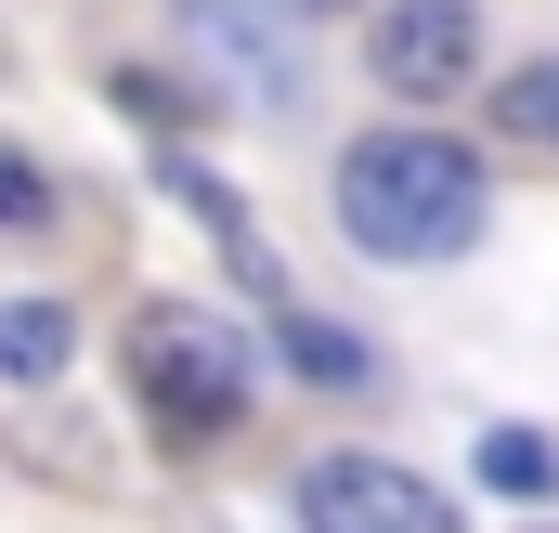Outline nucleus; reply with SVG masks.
I'll use <instances>...</instances> for the list:
<instances>
[{"label":"nucleus","instance_id":"1","mask_svg":"<svg viewBox=\"0 0 559 533\" xmlns=\"http://www.w3.org/2000/svg\"><path fill=\"white\" fill-rule=\"evenodd\" d=\"M481 156L455 131H365L338 156V235L365 248V261H455V248H481Z\"/></svg>","mask_w":559,"mask_h":533},{"label":"nucleus","instance_id":"8","mask_svg":"<svg viewBox=\"0 0 559 533\" xmlns=\"http://www.w3.org/2000/svg\"><path fill=\"white\" fill-rule=\"evenodd\" d=\"M495 131L521 143V156H559V52H547V66H521V79L495 92Z\"/></svg>","mask_w":559,"mask_h":533},{"label":"nucleus","instance_id":"6","mask_svg":"<svg viewBox=\"0 0 559 533\" xmlns=\"http://www.w3.org/2000/svg\"><path fill=\"white\" fill-rule=\"evenodd\" d=\"M169 182H182V209H195V222H209V235H222V261L248 273V286H261V299H286V273H274V248H261V222H248V209H235V196H222V182H209V169H169Z\"/></svg>","mask_w":559,"mask_h":533},{"label":"nucleus","instance_id":"2","mask_svg":"<svg viewBox=\"0 0 559 533\" xmlns=\"http://www.w3.org/2000/svg\"><path fill=\"white\" fill-rule=\"evenodd\" d=\"M131 391H143L156 429L222 442V429L261 403V365H248V339H235L222 312H195V299H143V312H131Z\"/></svg>","mask_w":559,"mask_h":533},{"label":"nucleus","instance_id":"3","mask_svg":"<svg viewBox=\"0 0 559 533\" xmlns=\"http://www.w3.org/2000/svg\"><path fill=\"white\" fill-rule=\"evenodd\" d=\"M299 521H312V533H455V495H429L404 455L338 442V455L299 469Z\"/></svg>","mask_w":559,"mask_h":533},{"label":"nucleus","instance_id":"9","mask_svg":"<svg viewBox=\"0 0 559 533\" xmlns=\"http://www.w3.org/2000/svg\"><path fill=\"white\" fill-rule=\"evenodd\" d=\"M481 482H495V495H559L547 429H481Z\"/></svg>","mask_w":559,"mask_h":533},{"label":"nucleus","instance_id":"4","mask_svg":"<svg viewBox=\"0 0 559 533\" xmlns=\"http://www.w3.org/2000/svg\"><path fill=\"white\" fill-rule=\"evenodd\" d=\"M365 66H378V92H404V105H455L468 66H481V0H378Z\"/></svg>","mask_w":559,"mask_h":533},{"label":"nucleus","instance_id":"5","mask_svg":"<svg viewBox=\"0 0 559 533\" xmlns=\"http://www.w3.org/2000/svg\"><path fill=\"white\" fill-rule=\"evenodd\" d=\"M66 352H79V312L66 299H0V378L13 391H52Z\"/></svg>","mask_w":559,"mask_h":533},{"label":"nucleus","instance_id":"11","mask_svg":"<svg viewBox=\"0 0 559 533\" xmlns=\"http://www.w3.org/2000/svg\"><path fill=\"white\" fill-rule=\"evenodd\" d=\"M286 13H338V0H286Z\"/></svg>","mask_w":559,"mask_h":533},{"label":"nucleus","instance_id":"7","mask_svg":"<svg viewBox=\"0 0 559 533\" xmlns=\"http://www.w3.org/2000/svg\"><path fill=\"white\" fill-rule=\"evenodd\" d=\"M274 325H286V352H299V378H325V391H365V378H378V365H365V339H338L325 312L274 299Z\"/></svg>","mask_w":559,"mask_h":533},{"label":"nucleus","instance_id":"10","mask_svg":"<svg viewBox=\"0 0 559 533\" xmlns=\"http://www.w3.org/2000/svg\"><path fill=\"white\" fill-rule=\"evenodd\" d=\"M26 222H52V182H39L26 143H0V235H26Z\"/></svg>","mask_w":559,"mask_h":533}]
</instances>
